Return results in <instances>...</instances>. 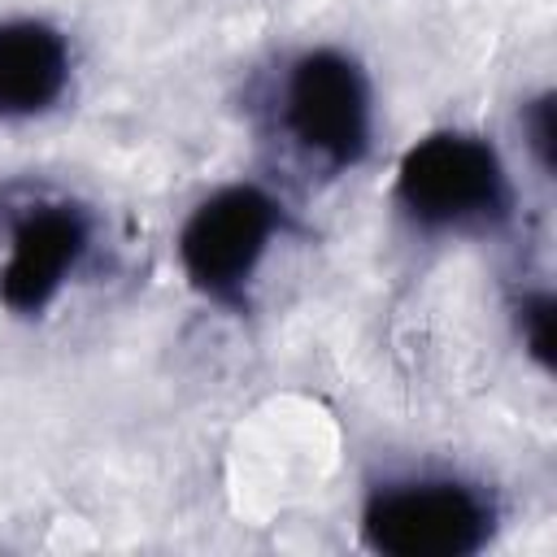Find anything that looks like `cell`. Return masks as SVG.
I'll return each mask as SVG.
<instances>
[{
	"label": "cell",
	"instance_id": "1",
	"mask_svg": "<svg viewBox=\"0 0 557 557\" xmlns=\"http://www.w3.org/2000/svg\"><path fill=\"white\" fill-rule=\"evenodd\" d=\"M396 205L426 231L492 226L509 213V178L487 139L435 131L400 157Z\"/></svg>",
	"mask_w": 557,
	"mask_h": 557
},
{
	"label": "cell",
	"instance_id": "2",
	"mask_svg": "<svg viewBox=\"0 0 557 557\" xmlns=\"http://www.w3.org/2000/svg\"><path fill=\"white\" fill-rule=\"evenodd\" d=\"M492 500L461 479H405L366 500L361 540L383 557H466L492 535Z\"/></svg>",
	"mask_w": 557,
	"mask_h": 557
},
{
	"label": "cell",
	"instance_id": "3",
	"mask_svg": "<svg viewBox=\"0 0 557 557\" xmlns=\"http://www.w3.org/2000/svg\"><path fill=\"white\" fill-rule=\"evenodd\" d=\"M283 126L326 170L357 165L370 148V83L361 65L335 48L296 57L283 83Z\"/></svg>",
	"mask_w": 557,
	"mask_h": 557
},
{
	"label": "cell",
	"instance_id": "4",
	"mask_svg": "<svg viewBox=\"0 0 557 557\" xmlns=\"http://www.w3.org/2000/svg\"><path fill=\"white\" fill-rule=\"evenodd\" d=\"M278 222L283 213L274 196H265L252 183L213 191L205 205H196L178 235V257L191 287L218 305H239Z\"/></svg>",
	"mask_w": 557,
	"mask_h": 557
},
{
	"label": "cell",
	"instance_id": "5",
	"mask_svg": "<svg viewBox=\"0 0 557 557\" xmlns=\"http://www.w3.org/2000/svg\"><path fill=\"white\" fill-rule=\"evenodd\" d=\"M87 244H91V222L78 205L70 200L30 205L9 235V261L0 270V300L13 313L48 309L61 283L78 270Z\"/></svg>",
	"mask_w": 557,
	"mask_h": 557
},
{
	"label": "cell",
	"instance_id": "6",
	"mask_svg": "<svg viewBox=\"0 0 557 557\" xmlns=\"http://www.w3.org/2000/svg\"><path fill=\"white\" fill-rule=\"evenodd\" d=\"M70 83L65 35L39 17L0 22V117H35Z\"/></svg>",
	"mask_w": 557,
	"mask_h": 557
},
{
	"label": "cell",
	"instance_id": "7",
	"mask_svg": "<svg viewBox=\"0 0 557 557\" xmlns=\"http://www.w3.org/2000/svg\"><path fill=\"white\" fill-rule=\"evenodd\" d=\"M518 331H522L527 352L544 370H553V296L548 292L522 296V305H518Z\"/></svg>",
	"mask_w": 557,
	"mask_h": 557
},
{
	"label": "cell",
	"instance_id": "8",
	"mask_svg": "<svg viewBox=\"0 0 557 557\" xmlns=\"http://www.w3.org/2000/svg\"><path fill=\"white\" fill-rule=\"evenodd\" d=\"M522 135H527V148L535 152L540 170L553 174V135H557V126H553V96L548 91L522 109Z\"/></svg>",
	"mask_w": 557,
	"mask_h": 557
}]
</instances>
